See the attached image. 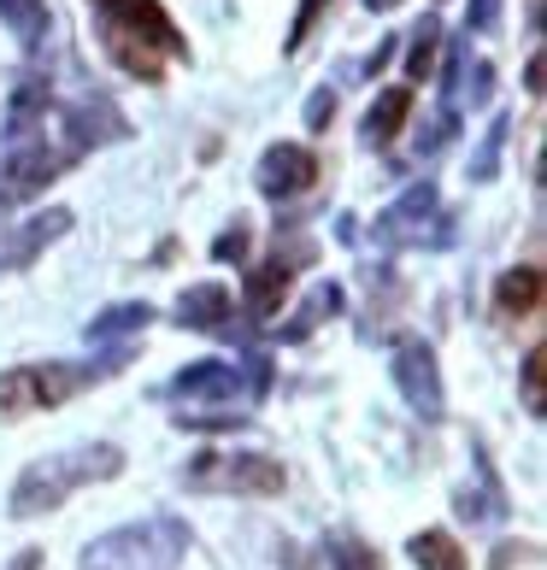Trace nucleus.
I'll return each instance as SVG.
<instances>
[{"mask_svg":"<svg viewBox=\"0 0 547 570\" xmlns=\"http://www.w3.org/2000/svg\"><path fill=\"white\" fill-rule=\"evenodd\" d=\"M89 7L100 18V48L124 77L159 82L172 59H188V41L159 0H89Z\"/></svg>","mask_w":547,"mask_h":570,"instance_id":"1","label":"nucleus"},{"mask_svg":"<svg viewBox=\"0 0 547 570\" xmlns=\"http://www.w3.org/2000/svg\"><path fill=\"white\" fill-rule=\"evenodd\" d=\"M118 471H124V448H113V441H82V448L48 453V459L25 464V476L12 482V518L18 523L48 518L77 489H89V482H113Z\"/></svg>","mask_w":547,"mask_h":570,"instance_id":"2","label":"nucleus"},{"mask_svg":"<svg viewBox=\"0 0 547 570\" xmlns=\"http://www.w3.org/2000/svg\"><path fill=\"white\" fill-rule=\"evenodd\" d=\"M130 365V347L100 353V358H53V365H18L0 371V417H30V412H53L77 400L82 389H100L107 376Z\"/></svg>","mask_w":547,"mask_h":570,"instance_id":"3","label":"nucleus"},{"mask_svg":"<svg viewBox=\"0 0 547 570\" xmlns=\"http://www.w3.org/2000/svg\"><path fill=\"white\" fill-rule=\"evenodd\" d=\"M188 547H195L188 523L159 512V518H136L124 530L95 535L82 547V570H177L188 559Z\"/></svg>","mask_w":547,"mask_h":570,"instance_id":"4","label":"nucleus"},{"mask_svg":"<svg viewBox=\"0 0 547 570\" xmlns=\"http://www.w3.org/2000/svg\"><path fill=\"white\" fill-rule=\"evenodd\" d=\"M183 489L188 494H283L289 489V471L283 459L271 453H236V448H206L183 464Z\"/></svg>","mask_w":547,"mask_h":570,"instance_id":"5","label":"nucleus"},{"mask_svg":"<svg viewBox=\"0 0 547 570\" xmlns=\"http://www.w3.org/2000/svg\"><path fill=\"white\" fill-rule=\"evenodd\" d=\"M271 389V365L265 358H195L172 376V400L188 406H236V400H260Z\"/></svg>","mask_w":547,"mask_h":570,"instance_id":"6","label":"nucleus"},{"mask_svg":"<svg viewBox=\"0 0 547 570\" xmlns=\"http://www.w3.org/2000/svg\"><path fill=\"white\" fill-rule=\"evenodd\" d=\"M389 371H394V389H401V400H407L418 417H424V424H441V417H448V394H441V371H436V347H430V342L401 335V342H394Z\"/></svg>","mask_w":547,"mask_h":570,"instance_id":"7","label":"nucleus"},{"mask_svg":"<svg viewBox=\"0 0 547 570\" xmlns=\"http://www.w3.org/2000/svg\"><path fill=\"white\" fill-rule=\"evenodd\" d=\"M319 183V154L306 141H271L254 165V188L265 200H294Z\"/></svg>","mask_w":547,"mask_h":570,"instance_id":"8","label":"nucleus"},{"mask_svg":"<svg viewBox=\"0 0 547 570\" xmlns=\"http://www.w3.org/2000/svg\"><path fill=\"white\" fill-rule=\"evenodd\" d=\"M312 259V242H294L289 253L277 247L271 259H260L254 271H247V283H242V306L254 312V318H277L283 301L294 294V271H301Z\"/></svg>","mask_w":547,"mask_h":570,"instance_id":"9","label":"nucleus"},{"mask_svg":"<svg viewBox=\"0 0 547 570\" xmlns=\"http://www.w3.org/2000/svg\"><path fill=\"white\" fill-rule=\"evenodd\" d=\"M66 229H71V213H66V206H48V213L25 218L18 229H0V236H7V247H0V277H12V271L36 265V253L53 247L59 236H66Z\"/></svg>","mask_w":547,"mask_h":570,"instance_id":"10","label":"nucleus"},{"mask_svg":"<svg viewBox=\"0 0 547 570\" xmlns=\"http://www.w3.org/2000/svg\"><path fill=\"white\" fill-rule=\"evenodd\" d=\"M436 206H441V200H436V183H412L407 195L394 200L383 218H377V242H383V247H412L418 229L436 218Z\"/></svg>","mask_w":547,"mask_h":570,"instance_id":"11","label":"nucleus"},{"mask_svg":"<svg viewBox=\"0 0 547 570\" xmlns=\"http://www.w3.org/2000/svg\"><path fill=\"white\" fill-rule=\"evenodd\" d=\"M407 118H412V82H389L383 95L371 100V112H365V124H360V136H365V147H394V136L407 130Z\"/></svg>","mask_w":547,"mask_h":570,"instance_id":"12","label":"nucleus"},{"mask_svg":"<svg viewBox=\"0 0 547 570\" xmlns=\"http://www.w3.org/2000/svg\"><path fill=\"white\" fill-rule=\"evenodd\" d=\"M229 312H236V301H229L224 283H195V288H183V301H177V324L183 330H224Z\"/></svg>","mask_w":547,"mask_h":570,"instance_id":"13","label":"nucleus"},{"mask_svg":"<svg viewBox=\"0 0 547 570\" xmlns=\"http://www.w3.org/2000/svg\"><path fill=\"white\" fill-rule=\"evenodd\" d=\"M147 324H154V306L147 301H118V306H100L82 335H89V347H107V342H124V335H136Z\"/></svg>","mask_w":547,"mask_h":570,"instance_id":"14","label":"nucleus"},{"mask_svg":"<svg viewBox=\"0 0 547 570\" xmlns=\"http://www.w3.org/2000/svg\"><path fill=\"white\" fill-rule=\"evenodd\" d=\"M495 306L507 312V318H524V312L541 306V271L536 265H512L495 277Z\"/></svg>","mask_w":547,"mask_h":570,"instance_id":"15","label":"nucleus"},{"mask_svg":"<svg viewBox=\"0 0 547 570\" xmlns=\"http://www.w3.org/2000/svg\"><path fill=\"white\" fill-rule=\"evenodd\" d=\"M0 18H7V30L25 41V53H41L48 48V36H53V18L41 0H0Z\"/></svg>","mask_w":547,"mask_h":570,"instance_id":"16","label":"nucleus"},{"mask_svg":"<svg viewBox=\"0 0 547 570\" xmlns=\"http://www.w3.org/2000/svg\"><path fill=\"white\" fill-rule=\"evenodd\" d=\"M407 553H412V564H418V570H471L466 547H459L448 530H424V535H412V541H407Z\"/></svg>","mask_w":547,"mask_h":570,"instance_id":"17","label":"nucleus"},{"mask_svg":"<svg viewBox=\"0 0 547 570\" xmlns=\"http://www.w3.org/2000/svg\"><path fill=\"white\" fill-rule=\"evenodd\" d=\"M436 48H441V18L424 12V18H418V30H412V48H407V77L412 82L436 71Z\"/></svg>","mask_w":547,"mask_h":570,"instance_id":"18","label":"nucleus"},{"mask_svg":"<svg viewBox=\"0 0 547 570\" xmlns=\"http://www.w3.org/2000/svg\"><path fill=\"white\" fill-rule=\"evenodd\" d=\"M324 559H330V570H383L377 547H365L360 535H330L324 541Z\"/></svg>","mask_w":547,"mask_h":570,"instance_id":"19","label":"nucleus"},{"mask_svg":"<svg viewBox=\"0 0 547 570\" xmlns=\"http://www.w3.org/2000/svg\"><path fill=\"white\" fill-rule=\"evenodd\" d=\"M324 312H342V288H335V283H324L319 294H312V301H306V312H301V318H294V324L283 330V342H306V335L319 330V318H324Z\"/></svg>","mask_w":547,"mask_h":570,"instance_id":"20","label":"nucleus"},{"mask_svg":"<svg viewBox=\"0 0 547 570\" xmlns=\"http://www.w3.org/2000/svg\"><path fill=\"white\" fill-rule=\"evenodd\" d=\"M172 424L177 430H247V424H254V417H242V412H224V406H201V412H177L172 417Z\"/></svg>","mask_w":547,"mask_h":570,"instance_id":"21","label":"nucleus"},{"mask_svg":"<svg viewBox=\"0 0 547 570\" xmlns=\"http://www.w3.org/2000/svg\"><path fill=\"white\" fill-rule=\"evenodd\" d=\"M507 130H512L507 118H495V124H489V136H482L477 159H471V177H477V183H489V177H495V165H500V147H507Z\"/></svg>","mask_w":547,"mask_h":570,"instance_id":"22","label":"nucleus"},{"mask_svg":"<svg viewBox=\"0 0 547 570\" xmlns=\"http://www.w3.org/2000/svg\"><path fill=\"white\" fill-rule=\"evenodd\" d=\"M524 406H530V417L547 412V400H541V347L524 353Z\"/></svg>","mask_w":547,"mask_h":570,"instance_id":"23","label":"nucleus"},{"mask_svg":"<svg viewBox=\"0 0 547 570\" xmlns=\"http://www.w3.org/2000/svg\"><path fill=\"white\" fill-rule=\"evenodd\" d=\"M330 7V0H301V12H294V24H289V41H283V53H301V41L312 36V24H319V12Z\"/></svg>","mask_w":547,"mask_h":570,"instance_id":"24","label":"nucleus"},{"mask_svg":"<svg viewBox=\"0 0 547 570\" xmlns=\"http://www.w3.org/2000/svg\"><path fill=\"white\" fill-rule=\"evenodd\" d=\"M247 247H254V236H247V224L236 218V224H229L224 236L213 242V259H224V265H229V259H247Z\"/></svg>","mask_w":547,"mask_h":570,"instance_id":"25","label":"nucleus"},{"mask_svg":"<svg viewBox=\"0 0 547 570\" xmlns=\"http://www.w3.org/2000/svg\"><path fill=\"white\" fill-rule=\"evenodd\" d=\"M330 118H335V95H330V89H312V100H306V130H324Z\"/></svg>","mask_w":547,"mask_h":570,"instance_id":"26","label":"nucleus"},{"mask_svg":"<svg viewBox=\"0 0 547 570\" xmlns=\"http://www.w3.org/2000/svg\"><path fill=\"white\" fill-rule=\"evenodd\" d=\"M495 18H500V0H471V7H466V36L477 30H495Z\"/></svg>","mask_w":547,"mask_h":570,"instance_id":"27","label":"nucleus"},{"mask_svg":"<svg viewBox=\"0 0 547 570\" xmlns=\"http://www.w3.org/2000/svg\"><path fill=\"white\" fill-rule=\"evenodd\" d=\"M524 89L541 95V53H530V66H524Z\"/></svg>","mask_w":547,"mask_h":570,"instance_id":"28","label":"nucleus"},{"mask_svg":"<svg viewBox=\"0 0 547 570\" xmlns=\"http://www.w3.org/2000/svg\"><path fill=\"white\" fill-rule=\"evenodd\" d=\"M389 59H394V36H383V48H377V53L365 59V71H377V66H389Z\"/></svg>","mask_w":547,"mask_h":570,"instance_id":"29","label":"nucleus"},{"mask_svg":"<svg viewBox=\"0 0 547 570\" xmlns=\"http://www.w3.org/2000/svg\"><path fill=\"white\" fill-rule=\"evenodd\" d=\"M36 564H41V553H36V547H25V553L12 559V570H36Z\"/></svg>","mask_w":547,"mask_h":570,"instance_id":"30","label":"nucleus"},{"mask_svg":"<svg viewBox=\"0 0 547 570\" xmlns=\"http://www.w3.org/2000/svg\"><path fill=\"white\" fill-rule=\"evenodd\" d=\"M365 7H371V12H389V7H401V0H365Z\"/></svg>","mask_w":547,"mask_h":570,"instance_id":"31","label":"nucleus"}]
</instances>
